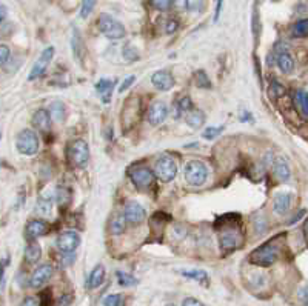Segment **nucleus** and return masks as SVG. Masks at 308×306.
<instances>
[{"mask_svg": "<svg viewBox=\"0 0 308 306\" xmlns=\"http://www.w3.org/2000/svg\"><path fill=\"white\" fill-rule=\"evenodd\" d=\"M184 177L191 186H202L206 182L208 168L201 160H190L184 168Z\"/></svg>", "mask_w": 308, "mask_h": 306, "instance_id": "nucleus-1", "label": "nucleus"}, {"mask_svg": "<svg viewBox=\"0 0 308 306\" xmlns=\"http://www.w3.org/2000/svg\"><path fill=\"white\" fill-rule=\"evenodd\" d=\"M68 159L71 162L73 166H77V168H83L90 159V148L88 143L82 138H77V140H73L68 145Z\"/></svg>", "mask_w": 308, "mask_h": 306, "instance_id": "nucleus-2", "label": "nucleus"}, {"mask_svg": "<svg viewBox=\"0 0 308 306\" xmlns=\"http://www.w3.org/2000/svg\"><path fill=\"white\" fill-rule=\"evenodd\" d=\"M99 30L105 37L111 40H119L125 36L123 25L106 12H102L99 16Z\"/></svg>", "mask_w": 308, "mask_h": 306, "instance_id": "nucleus-3", "label": "nucleus"}, {"mask_svg": "<svg viewBox=\"0 0 308 306\" xmlns=\"http://www.w3.org/2000/svg\"><path fill=\"white\" fill-rule=\"evenodd\" d=\"M154 174L163 183H170L177 175V165L170 156H162L154 165Z\"/></svg>", "mask_w": 308, "mask_h": 306, "instance_id": "nucleus-4", "label": "nucleus"}, {"mask_svg": "<svg viewBox=\"0 0 308 306\" xmlns=\"http://www.w3.org/2000/svg\"><path fill=\"white\" fill-rule=\"evenodd\" d=\"M277 256H279V249L273 243H265L260 248H257L256 251L251 253L250 262L257 266H271L277 260Z\"/></svg>", "mask_w": 308, "mask_h": 306, "instance_id": "nucleus-5", "label": "nucleus"}, {"mask_svg": "<svg viewBox=\"0 0 308 306\" xmlns=\"http://www.w3.org/2000/svg\"><path fill=\"white\" fill-rule=\"evenodd\" d=\"M16 146L20 154L34 156L39 151V137L33 130H23L16 138Z\"/></svg>", "mask_w": 308, "mask_h": 306, "instance_id": "nucleus-6", "label": "nucleus"}, {"mask_svg": "<svg viewBox=\"0 0 308 306\" xmlns=\"http://www.w3.org/2000/svg\"><path fill=\"white\" fill-rule=\"evenodd\" d=\"M128 175L136 188L147 189L153 185V180H154V175L156 174H154L150 168H147V166H136V168L130 170Z\"/></svg>", "mask_w": 308, "mask_h": 306, "instance_id": "nucleus-7", "label": "nucleus"}, {"mask_svg": "<svg viewBox=\"0 0 308 306\" xmlns=\"http://www.w3.org/2000/svg\"><path fill=\"white\" fill-rule=\"evenodd\" d=\"M274 54H276V65L281 69V73L284 74H291L295 69V60H293L290 49L285 44H277L274 46Z\"/></svg>", "mask_w": 308, "mask_h": 306, "instance_id": "nucleus-8", "label": "nucleus"}, {"mask_svg": "<svg viewBox=\"0 0 308 306\" xmlns=\"http://www.w3.org/2000/svg\"><path fill=\"white\" fill-rule=\"evenodd\" d=\"M52 55H54V48L52 46H48V48H45L44 51H42L40 57L33 65L30 77H28V79L34 80V79H39V77L44 76L47 73V69H48V66L51 63V60H52Z\"/></svg>", "mask_w": 308, "mask_h": 306, "instance_id": "nucleus-9", "label": "nucleus"}, {"mask_svg": "<svg viewBox=\"0 0 308 306\" xmlns=\"http://www.w3.org/2000/svg\"><path fill=\"white\" fill-rule=\"evenodd\" d=\"M80 245V235L74 231H65L57 237V248L63 254L74 253Z\"/></svg>", "mask_w": 308, "mask_h": 306, "instance_id": "nucleus-10", "label": "nucleus"}, {"mask_svg": "<svg viewBox=\"0 0 308 306\" xmlns=\"http://www.w3.org/2000/svg\"><path fill=\"white\" fill-rule=\"evenodd\" d=\"M123 216H125V219H127L128 223H131V225H141L147 219V213L144 210V206L137 202H128L127 205H125Z\"/></svg>", "mask_w": 308, "mask_h": 306, "instance_id": "nucleus-11", "label": "nucleus"}, {"mask_svg": "<svg viewBox=\"0 0 308 306\" xmlns=\"http://www.w3.org/2000/svg\"><path fill=\"white\" fill-rule=\"evenodd\" d=\"M151 83L159 91H170L174 87V79L170 71L162 69V71H157L151 76Z\"/></svg>", "mask_w": 308, "mask_h": 306, "instance_id": "nucleus-12", "label": "nucleus"}, {"mask_svg": "<svg viewBox=\"0 0 308 306\" xmlns=\"http://www.w3.org/2000/svg\"><path fill=\"white\" fill-rule=\"evenodd\" d=\"M50 231V225L44 220H31L30 223L26 225V229H25V234H26V239L28 242H33V240H37L42 235H45L47 232Z\"/></svg>", "mask_w": 308, "mask_h": 306, "instance_id": "nucleus-13", "label": "nucleus"}, {"mask_svg": "<svg viewBox=\"0 0 308 306\" xmlns=\"http://www.w3.org/2000/svg\"><path fill=\"white\" fill-rule=\"evenodd\" d=\"M52 275V266L45 263V265H40L30 277V286L31 288H40L42 285H45Z\"/></svg>", "mask_w": 308, "mask_h": 306, "instance_id": "nucleus-14", "label": "nucleus"}, {"mask_svg": "<svg viewBox=\"0 0 308 306\" xmlns=\"http://www.w3.org/2000/svg\"><path fill=\"white\" fill-rule=\"evenodd\" d=\"M166 116H168V108L163 102L153 103L148 109V122L153 127H157V125L163 123Z\"/></svg>", "mask_w": 308, "mask_h": 306, "instance_id": "nucleus-15", "label": "nucleus"}, {"mask_svg": "<svg viewBox=\"0 0 308 306\" xmlns=\"http://www.w3.org/2000/svg\"><path fill=\"white\" fill-rule=\"evenodd\" d=\"M241 234L237 231H225L220 235V249L225 253L234 251V249L241 246Z\"/></svg>", "mask_w": 308, "mask_h": 306, "instance_id": "nucleus-16", "label": "nucleus"}, {"mask_svg": "<svg viewBox=\"0 0 308 306\" xmlns=\"http://www.w3.org/2000/svg\"><path fill=\"white\" fill-rule=\"evenodd\" d=\"M51 122H52V117L50 114V111L44 108L37 109L33 116V127L40 132H48L51 130Z\"/></svg>", "mask_w": 308, "mask_h": 306, "instance_id": "nucleus-17", "label": "nucleus"}, {"mask_svg": "<svg viewBox=\"0 0 308 306\" xmlns=\"http://www.w3.org/2000/svg\"><path fill=\"white\" fill-rule=\"evenodd\" d=\"M114 83L116 82L111 80V79H101L99 82L96 83V89H97V92H99L103 103H108L111 100V97H113Z\"/></svg>", "mask_w": 308, "mask_h": 306, "instance_id": "nucleus-18", "label": "nucleus"}, {"mask_svg": "<svg viewBox=\"0 0 308 306\" xmlns=\"http://www.w3.org/2000/svg\"><path fill=\"white\" fill-rule=\"evenodd\" d=\"M273 171H274V175L281 180V182H288L290 177H291V170H290V165L287 163V160L284 157H277L274 160V165H273Z\"/></svg>", "mask_w": 308, "mask_h": 306, "instance_id": "nucleus-19", "label": "nucleus"}, {"mask_svg": "<svg viewBox=\"0 0 308 306\" xmlns=\"http://www.w3.org/2000/svg\"><path fill=\"white\" fill-rule=\"evenodd\" d=\"M274 213H277L279 216H284L288 213L290 206H291V196L288 192H279L274 196Z\"/></svg>", "mask_w": 308, "mask_h": 306, "instance_id": "nucleus-20", "label": "nucleus"}, {"mask_svg": "<svg viewBox=\"0 0 308 306\" xmlns=\"http://www.w3.org/2000/svg\"><path fill=\"white\" fill-rule=\"evenodd\" d=\"M205 120H206V117L204 114V111H201V109H191L190 113H187V116H185V122L190 125L191 128H196V130L204 127Z\"/></svg>", "mask_w": 308, "mask_h": 306, "instance_id": "nucleus-21", "label": "nucleus"}, {"mask_svg": "<svg viewBox=\"0 0 308 306\" xmlns=\"http://www.w3.org/2000/svg\"><path fill=\"white\" fill-rule=\"evenodd\" d=\"M103 280H105V268L102 265H97L88 277V288L90 289L99 288L103 283Z\"/></svg>", "mask_w": 308, "mask_h": 306, "instance_id": "nucleus-22", "label": "nucleus"}, {"mask_svg": "<svg viewBox=\"0 0 308 306\" xmlns=\"http://www.w3.org/2000/svg\"><path fill=\"white\" fill-rule=\"evenodd\" d=\"M42 257V248L37 242H30L25 248V259L28 263H37Z\"/></svg>", "mask_w": 308, "mask_h": 306, "instance_id": "nucleus-23", "label": "nucleus"}, {"mask_svg": "<svg viewBox=\"0 0 308 306\" xmlns=\"http://www.w3.org/2000/svg\"><path fill=\"white\" fill-rule=\"evenodd\" d=\"M51 210H52V200L51 197H45L42 196L37 199V203H36V213L42 217H47L51 214Z\"/></svg>", "mask_w": 308, "mask_h": 306, "instance_id": "nucleus-24", "label": "nucleus"}, {"mask_svg": "<svg viewBox=\"0 0 308 306\" xmlns=\"http://www.w3.org/2000/svg\"><path fill=\"white\" fill-rule=\"evenodd\" d=\"M125 228H127V219H125V216L117 214V216H114L113 219H111V221H109L111 234L119 235V234H122L125 231Z\"/></svg>", "mask_w": 308, "mask_h": 306, "instance_id": "nucleus-25", "label": "nucleus"}, {"mask_svg": "<svg viewBox=\"0 0 308 306\" xmlns=\"http://www.w3.org/2000/svg\"><path fill=\"white\" fill-rule=\"evenodd\" d=\"M50 114L52 117V120L55 122H63L65 119V105L62 102H54L50 106Z\"/></svg>", "mask_w": 308, "mask_h": 306, "instance_id": "nucleus-26", "label": "nucleus"}, {"mask_svg": "<svg viewBox=\"0 0 308 306\" xmlns=\"http://www.w3.org/2000/svg\"><path fill=\"white\" fill-rule=\"evenodd\" d=\"M182 275L184 277H188V279H193L196 282H199L202 285H208L209 279H208V274L202 269H198V271H182Z\"/></svg>", "mask_w": 308, "mask_h": 306, "instance_id": "nucleus-27", "label": "nucleus"}, {"mask_svg": "<svg viewBox=\"0 0 308 306\" xmlns=\"http://www.w3.org/2000/svg\"><path fill=\"white\" fill-rule=\"evenodd\" d=\"M295 100H296V103L299 105V108H301V111H302V114H304L305 117H308V92L304 91V89L296 91Z\"/></svg>", "mask_w": 308, "mask_h": 306, "instance_id": "nucleus-28", "label": "nucleus"}, {"mask_svg": "<svg viewBox=\"0 0 308 306\" xmlns=\"http://www.w3.org/2000/svg\"><path fill=\"white\" fill-rule=\"evenodd\" d=\"M293 36L295 37H308V19H302L293 26Z\"/></svg>", "mask_w": 308, "mask_h": 306, "instance_id": "nucleus-29", "label": "nucleus"}, {"mask_svg": "<svg viewBox=\"0 0 308 306\" xmlns=\"http://www.w3.org/2000/svg\"><path fill=\"white\" fill-rule=\"evenodd\" d=\"M97 3V0H82V8H80V17L87 19L90 14L93 12L94 6Z\"/></svg>", "mask_w": 308, "mask_h": 306, "instance_id": "nucleus-30", "label": "nucleus"}, {"mask_svg": "<svg viewBox=\"0 0 308 306\" xmlns=\"http://www.w3.org/2000/svg\"><path fill=\"white\" fill-rule=\"evenodd\" d=\"M117 280H119V285H122V286H133L137 283V280L131 274L122 272V271H117Z\"/></svg>", "mask_w": 308, "mask_h": 306, "instance_id": "nucleus-31", "label": "nucleus"}, {"mask_svg": "<svg viewBox=\"0 0 308 306\" xmlns=\"http://www.w3.org/2000/svg\"><path fill=\"white\" fill-rule=\"evenodd\" d=\"M177 109H179V113L180 114H185V113H190V111L193 109V102L188 95L185 97H182V99L177 102Z\"/></svg>", "mask_w": 308, "mask_h": 306, "instance_id": "nucleus-32", "label": "nucleus"}, {"mask_svg": "<svg viewBox=\"0 0 308 306\" xmlns=\"http://www.w3.org/2000/svg\"><path fill=\"white\" fill-rule=\"evenodd\" d=\"M223 131L222 127H209L204 131V138H206V140H213V138H216L220 132Z\"/></svg>", "mask_w": 308, "mask_h": 306, "instance_id": "nucleus-33", "label": "nucleus"}, {"mask_svg": "<svg viewBox=\"0 0 308 306\" xmlns=\"http://www.w3.org/2000/svg\"><path fill=\"white\" fill-rule=\"evenodd\" d=\"M80 51H82V40H80V36H79V31L76 30L74 31V37H73V52H74V55L76 57L80 60L82 57H80Z\"/></svg>", "mask_w": 308, "mask_h": 306, "instance_id": "nucleus-34", "label": "nucleus"}, {"mask_svg": "<svg viewBox=\"0 0 308 306\" xmlns=\"http://www.w3.org/2000/svg\"><path fill=\"white\" fill-rule=\"evenodd\" d=\"M122 296L120 294H109L103 299V306H120Z\"/></svg>", "mask_w": 308, "mask_h": 306, "instance_id": "nucleus-35", "label": "nucleus"}, {"mask_svg": "<svg viewBox=\"0 0 308 306\" xmlns=\"http://www.w3.org/2000/svg\"><path fill=\"white\" fill-rule=\"evenodd\" d=\"M196 85H198L199 88H209L211 87V83H209V79L206 77V74L204 71H199L198 74H196Z\"/></svg>", "mask_w": 308, "mask_h": 306, "instance_id": "nucleus-36", "label": "nucleus"}, {"mask_svg": "<svg viewBox=\"0 0 308 306\" xmlns=\"http://www.w3.org/2000/svg\"><path fill=\"white\" fill-rule=\"evenodd\" d=\"M284 92H285V88L277 80H273L271 89H270V95L273 94V97H281V95H284Z\"/></svg>", "mask_w": 308, "mask_h": 306, "instance_id": "nucleus-37", "label": "nucleus"}, {"mask_svg": "<svg viewBox=\"0 0 308 306\" xmlns=\"http://www.w3.org/2000/svg\"><path fill=\"white\" fill-rule=\"evenodd\" d=\"M9 57H11L9 48H8L6 45H2V46H0V65L5 66V65L8 63Z\"/></svg>", "mask_w": 308, "mask_h": 306, "instance_id": "nucleus-38", "label": "nucleus"}, {"mask_svg": "<svg viewBox=\"0 0 308 306\" xmlns=\"http://www.w3.org/2000/svg\"><path fill=\"white\" fill-rule=\"evenodd\" d=\"M171 5H173L171 0H153V6L156 8V9H160V11L170 9Z\"/></svg>", "mask_w": 308, "mask_h": 306, "instance_id": "nucleus-39", "label": "nucleus"}, {"mask_svg": "<svg viewBox=\"0 0 308 306\" xmlns=\"http://www.w3.org/2000/svg\"><path fill=\"white\" fill-rule=\"evenodd\" d=\"M55 199H57V202L60 205H65L68 200H69V192L66 189H57V192H55Z\"/></svg>", "mask_w": 308, "mask_h": 306, "instance_id": "nucleus-40", "label": "nucleus"}, {"mask_svg": "<svg viewBox=\"0 0 308 306\" xmlns=\"http://www.w3.org/2000/svg\"><path fill=\"white\" fill-rule=\"evenodd\" d=\"M123 57L127 59L128 62H133V60H137L139 59V55H137V52L131 46H127V48L123 49Z\"/></svg>", "mask_w": 308, "mask_h": 306, "instance_id": "nucleus-41", "label": "nucleus"}, {"mask_svg": "<svg viewBox=\"0 0 308 306\" xmlns=\"http://www.w3.org/2000/svg\"><path fill=\"white\" fill-rule=\"evenodd\" d=\"M136 80V77L134 76H130V77H127L123 82H122V85L119 87V92H123V91H127L131 85H133V82Z\"/></svg>", "mask_w": 308, "mask_h": 306, "instance_id": "nucleus-42", "label": "nucleus"}, {"mask_svg": "<svg viewBox=\"0 0 308 306\" xmlns=\"http://www.w3.org/2000/svg\"><path fill=\"white\" fill-rule=\"evenodd\" d=\"M20 306H40V299L37 297H26Z\"/></svg>", "mask_w": 308, "mask_h": 306, "instance_id": "nucleus-43", "label": "nucleus"}, {"mask_svg": "<svg viewBox=\"0 0 308 306\" xmlns=\"http://www.w3.org/2000/svg\"><path fill=\"white\" fill-rule=\"evenodd\" d=\"M182 306H204V303H201L198 299H193V297H188L182 302Z\"/></svg>", "mask_w": 308, "mask_h": 306, "instance_id": "nucleus-44", "label": "nucleus"}, {"mask_svg": "<svg viewBox=\"0 0 308 306\" xmlns=\"http://www.w3.org/2000/svg\"><path fill=\"white\" fill-rule=\"evenodd\" d=\"M177 26H179V25H177V22L171 19L170 22H168V23H166V33H168V34H171V33H174V31L177 30Z\"/></svg>", "mask_w": 308, "mask_h": 306, "instance_id": "nucleus-45", "label": "nucleus"}, {"mask_svg": "<svg viewBox=\"0 0 308 306\" xmlns=\"http://www.w3.org/2000/svg\"><path fill=\"white\" fill-rule=\"evenodd\" d=\"M173 6L179 8V9H185L188 6V0H171Z\"/></svg>", "mask_w": 308, "mask_h": 306, "instance_id": "nucleus-46", "label": "nucleus"}, {"mask_svg": "<svg viewBox=\"0 0 308 306\" xmlns=\"http://www.w3.org/2000/svg\"><path fill=\"white\" fill-rule=\"evenodd\" d=\"M222 3H223V0H217V3H216V12H214V22L219 20L220 11H222Z\"/></svg>", "mask_w": 308, "mask_h": 306, "instance_id": "nucleus-47", "label": "nucleus"}, {"mask_svg": "<svg viewBox=\"0 0 308 306\" xmlns=\"http://www.w3.org/2000/svg\"><path fill=\"white\" fill-rule=\"evenodd\" d=\"M69 300H71V296H63V299L59 300V306H66L69 303Z\"/></svg>", "mask_w": 308, "mask_h": 306, "instance_id": "nucleus-48", "label": "nucleus"}, {"mask_svg": "<svg viewBox=\"0 0 308 306\" xmlns=\"http://www.w3.org/2000/svg\"><path fill=\"white\" fill-rule=\"evenodd\" d=\"M299 296H301V299H302L304 302H307V303H308V288H305V289H302V291H301V294H299Z\"/></svg>", "mask_w": 308, "mask_h": 306, "instance_id": "nucleus-49", "label": "nucleus"}, {"mask_svg": "<svg viewBox=\"0 0 308 306\" xmlns=\"http://www.w3.org/2000/svg\"><path fill=\"white\" fill-rule=\"evenodd\" d=\"M0 9H2V22H3L6 19V8H5V5L0 6Z\"/></svg>", "mask_w": 308, "mask_h": 306, "instance_id": "nucleus-50", "label": "nucleus"}, {"mask_svg": "<svg viewBox=\"0 0 308 306\" xmlns=\"http://www.w3.org/2000/svg\"><path fill=\"white\" fill-rule=\"evenodd\" d=\"M305 234H307V240H308V220H307V223H305Z\"/></svg>", "mask_w": 308, "mask_h": 306, "instance_id": "nucleus-51", "label": "nucleus"}, {"mask_svg": "<svg viewBox=\"0 0 308 306\" xmlns=\"http://www.w3.org/2000/svg\"><path fill=\"white\" fill-rule=\"evenodd\" d=\"M166 306H174V305H166Z\"/></svg>", "mask_w": 308, "mask_h": 306, "instance_id": "nucleus-52", "label": "nucleus"}, {"mask_svg": "<svg viewBox=\"0 0 308 306\" xmlns=\"http://www.w3.org/2000/svg\"><path fill=\"white\" fill-rule=\"evenodd\" d=\"M273 2H279V0H273Z\"/></svg>", "mask_w": 308, "mask_h": 306, "instance_id": "nucleus-53", "label": "nucleus"}, {"mask_svg": "<svg viewBox=\"0 0 308 306\" xmlns=\"http://www.w3.org/2000/svg\"><path fill=\"white\" fill-rule=\"evenodd\" d=\"M259 2H262V0H259Z\"/></svg>", "mask_w": 308, "mask_h": 306, "instance_id": "nucleus-54", "label": "nucleus"}, {"mask_svg": "<svg viewBox=\"0 0 308 306\" xmlns=\"http://www.w3.org/2000/svg\"><path fill=\"white\" fill-rule=\"evenodd\" d=\"M307 306H308V303H307Z\"/></svg>", "mask_w": 308, "mask_h": 306, "instance_id": "nucleus-55", "label": "nucleus"}]
</instances>
